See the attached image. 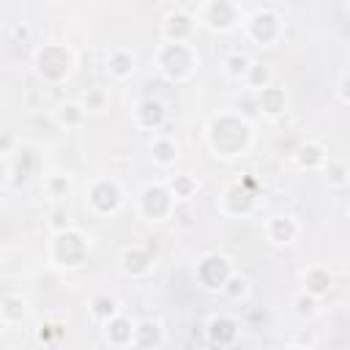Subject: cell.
Wrapping results in <instances>:
<instances>
[{
	"instance_id": "obj_30",
	"label": "cell",
	"mask_w": 350,
	"mask_h": 350,
	"mask_svg": "<svg viewBox=\"0 0 350 350\" xmlns=\"http://www.w3.org/2000/svg\"><path fill=\"white\" fill-rule=\"evenodd\" d=\"M336 93H339V98H342L345 104H350V74H345V77L339 79V88H336Z\"/></svg>"
},
{
	"instance_id": "obj_13",
	"label": "cell",
	"mask_w": 350,
	"mask_h": 350,
	"mask_svg": "<svg viewBox=\"0 0 350 350\" xmlns=\"http://www.w3.org/2000/svg\"><path fill=\"white\" fill-rule=\"evenodd\" d=\"M88 107L82 101H63L57 104V109L52 112V120L57 123V129H82L88 123Z\"/></svg>"
},
{
	"instance_id": "obj_17",
	"label": "cell",
	"mask_w": 350,
	"mask_h": 350,
	"mask_svg": "<svg viewBox=\"0 0 350 350\" xmlns=\"http://www.w3.org/2000/svg\"><path fill=\"white\" fill-rule=\"evenodd\" d=\"M257 107H260L262 115L276 118V115H282V112L287 109V93H284L282 88L268 85V88L260 90V96H257Z\"/></svg>"
},
{
	"instance_id": "obj_25",
	"label": "cell",
	"mask_w": 350,
	"mask_h": 350,
	"mask_svg": "<svg viewBox=\"0 0 350 350\" xmlns=\"http://www.w3.org/2000/svg\"><path fill=\"white\" fill-rule=\"evenodd\" d=\"M90 312H93V317H98L101 323H107L109 317H115V314H118V301H115V298H109V295H98V298H93Z\"/></svg>"
},
{
	"instance_id": "obj_6",
	"label": "cell",
	"mask_w": 350,
	"mask_h": 350,
	"mask_svg": "<svg viewBox=\"0 0 350 350\" xmlns=\"http://www.w3.org/2000/svg\"><path fill=\"white\" fill-rule=\"evenodd\" d=\"M85 205L96 216H112L123 205V189L112 178H93L85 189Z\"/></svg>"
},
{
	"instance_id": "obj_16",
	"label": "cell",
	"mask_w": 350,
	"mask_h": 350,
	"mask_svg": "<svg viewBox=\"0 0 350 350\" xmlns=\"http://www.w3.org/2000/svg\"><path fill=\"white\" fill-rule=\"evenodd\" d=\"M295 164L301 170H323L328 164V153L320 142H301L295 150Z\"/></svg>"
},
{
	"instance_id": "obj_11",
	"label": "cell",
	"mask_w": 350,
	"mask_h": 350,
	"mask_svg": "<svg viewBox=\"0 0 350 350\" xmlns=\"http://www.w3.org/2000/svg\"><path fill=\"white\" fill-rule=\"evenodd\" d=\"M265 235L276 246H290L301 235V221L295 216H290V213H276V216H271L265 221Z\"/></svg>"
},
{
	"instance_id": "obj_22",
	"label": "cell",
	"mask_w": 350,
	"mask_h": 350,
	"mask_svg": "<svg viewBox=\"0 0 350 350\" xmlns=\"http://www.w3.org/2000/svg\"><path fill=\"white\" fill-rule=\"evenodd\" d=\"M271 79H273V74H271V68L265 66V63H252V68H249V77H246V85L252 88V90H262V88H268L271 85Z\"/></svg>"
},
{
	"instance_id": "obj_10",
	"label": "cell",
	"mask_w": 350,
	"mask_h": 350,
	"mask_svg": "<svg viewBox=\"0 0 350 350\" xmlns=\"http://www.w3.org/2000/svg\"><path fill=\"white\" fill-rule=\"evenodd\" d=\"M164 118H167V109L159 98H142L131 109V123L142 131H159L164 126Z\"/></svg>"
},
{
	"instance_id": "obj_14",
	"label": "cell",
	"mask_w": 350,
	"mask_h": 350,
	"mask_svg": "<svg viewBox=\"0 0 350 350\" xmlns=\"http://www.w3.org/2000/svg\"><path fill=\"white\" fill-rule=\"evenodd\" d=\"M148 150H150V161H153L156 167H161V170H167V167H172V164L178 161V142H175L172 137L161 134V131L153 134Z\"/></svg>"
},
{
	"instance_id": "obj_21",
	"label": "cell",
	"mask_w": 350,
	"mask_h": 350,
	"mask_svg": "<svg viewBox=\"0 0 350 350\" xmlns=\"http://www.w3.org/2000/svg\"><path fill=\"white\" fill-rule=\"evenodd\" d=\"M22 314H25V301H22L19 295L8 293V295L3 298V306H0L3 325H14V323H19V320H22Z\"/></svg>"
},
{
	"instance_id": "obj_18",
	"label": "cell",
	"mask_w": 350,
	"mask_h": 350,
	"mask_svg": "<svg viewBox=\"0 0 350 350\" xmlns=\"http://www.w3.org/2000/svg\"><path fill=\"white\" fill-rule=\"evenodd\" d=\"M252 57L249 55H243V52H230L224 60H221V71H224V77H230V79H243L246 82V77H249V68H252Z\"/></svg>"
},
{
	"instance_id": "obj_4",
	"label": "cell",
	"mask_w": 350,
	"mask_h": 350,
	"mask_svg": "<svg viewBox=\"0 0 350 350\" xmlns=\"http://www.w3.org/2000/svg\"><path fill=\"white\" fill-rule=\"evenodd\" d=\"M88 254H90V241L77 227H66L60 232H52L49 260L55 265H60V268H82Z\"/></svg>"
},
{
	"instance_id": "obj_3",
	"label": "cell",
	"mask_w": 350,
	"mask_h": 350,
	"mask_svg": "<svg viewBox=\"0 0 350 350\" xmlns=\"http://www.w3.org/2000/svg\"><path fill=\"white\" fill-rule=\"evenodd\" d=\"M175 202L178 197L172 194V189L167 183H148L137 191V200H134V208H137V216L142 221H167L172 213H175Z\"/></svg>"
},
{
	"instance_id": "obj_9",
	"label": "cell",
	"mask_w": 350,
	"mask_h": 350,
	"mask_svg": "<svg viewBox=\"0 0 350 350\" xmlns=\"http://www.w3.org/2000/svg\"><path fill=\"white\" fill-rule=\"evenodd\" d=\"M232 273H235L232 260L219 252H211L197 262V279L205 290H221Z\"/></svg>"
},
{
	"instance_id": "obj_8",
	"label": "cell",
	"mask_w": 350,
	"mask_h": 350,
	"mask_svg": "<svg viewBox=\"0 0 350 350\" xmlns=\"http://www.w3.org/2000/svg\"><path fill=\"white\" fill-rule=\"evenodd\" d=\"M243 33L257 46H276V41L284 36V25L273 8H257L252 16L243 19Z\"/></svg>"
},
{
	"instance_id": "obj_5",
	"label": "cell",
	"mask_w": 350,
	"mask_h": 350,
	"mask_svg": "<svg viewBox=\"0 0 350 350\" xmlns=\"http://www.w3.org/2000/svg\"><path fill=\"white\" fill-rule=\"evenodd\" d=\"M33 63H36V71H38V77L44 82L57 85V82H63L71 74V68H74V52L66 44H44V46L36 49Z\"/></svg>"
},
{
	"instance_id": "obj_28",
	"label": "cell",
	"mask_w": 350,
	"mask_h": 350,
	"mask_svg": "<svg viewBox=\"0 0 350 350\" xmlns=\"http://www.w3.org/2000/svg\"><path fill=\"white\" fill-rule=\"evenodd\" d=\"M66 227H71L68 213H66L63 208H55V211H52V219H49V230H52V232H60V230H66Z\"/></svg>"
},
{
	"instance_id": "obj_29",
	"label": "cell",
	"mask_w": 350,
	"mask_h": 350,
	"mask_svg": "<svg viewBox=\"0 0 350 350\" xmlns=\"http://www.w3.org/2000/svg\"><path fill=\"white\" fill-rule=\"evenodd\" d=\"M88 109H104V104H107V96H104V90H90L88 96H85V101H82Z\"/></svg>"
},
{
	"instance_id": "obj_12",
	"label": "cell",
	"mask_w": 350,
	"mask_h": 350,
	"mask_svg": "<svg viewBox=\"0 0 350 350\" xmlns=\"http://www.w3.org/2000/svg\"><path fill=\"white\" fill-rule=\"evenodd\" d=\"M197 25H200L197 16H191L186 11H170L161 22V36H164V41H191Z\"/></svg>"
},
{
	"instance_id": "obj_19",
	"label": "cell",
	"mask_w": 350,
	"mask_h": 350,
	"mask_svg": "<svg viewBox=\"0 0 350 350\" xmlns=\"http://www.w3.org/2000/svg\"><path fill=\"white\" fill-rule=\"evenodd\" d=\"M331 273H328V268H323V265H312L309 271H304V290L306 293H312V295H323V293H328L331 290Z\"/></svg>"
},
{
	"instance_id": "obj_2",
	"label": "cell",
	"mask_w": 350,
	"mask_h": 350,
	"mask_svg": "<svg viewBox=\"0 0 350 350\" xmlns=\"http://www.w3.org/2000/svg\"><path fill=\"white\" fill-rule=\"evenodd\" d=\"M197 63H200V57H197V49L191 46V41H161L153 55V66L170 82H186L194 74Z\"/></svg>"
},
{
	"instance_id": "obj_15",
	"label": "cell",
	"mask_w": 350,
	"mask_h": 350,
	"mask_svg": "<svg viewBox=\"0 0 350 350\" xmlns=\"http://www.w3.org/2000/svg\"><path fill=\"white\" fill-rule=\"evenodd\" d=\"M137 71V57L131 49H123V46H115L107 57V74L115 79V82H123L129 79L131 74Z\"/></svg>"
},
{
	"instance_id": "obj_1",
	"label": "cell",
	"mask_w": 350,
	"mask_h": 350,
	"mask_svg": "<svg viewBox=\"0 0 350 350\" xmlns=\"http://www.w3.org/2000/svg\"><path fill=\"white\" fill-rule=\"evenodd\" d=\"M208 145L213 150V156L219 159H235L243 156L252 145V123L243 115L235 112H219L211 118L208 129H205Z\"/></svg>"
},
{
	"instance_id": "obj_31",
	"label": "cell",
	"mask_w": 350,
	"mask_h": 350,
	"mask_svg": "<svg viewBox=\"0 0 350 350\" xmlns=\"http://www.w3.org/2000/svg\"><path fill=\"white\" fill-rule=\"evenodd\" d=\"M347 219H350V205H347Z\"/></svg>"
},
{
	"instance_id": "obj_32",
	"label": "cell",
	"mask_w": 350,
	"mask_h": 350,
	"mask_svg": "<svg viewBox=\"0 0 350 350\" xmlns=\"http://www.w3.org/2000/svg\"><path fill=\"white\" fill-rule=\"evenodd\" d=\"M347 11H350V0H347Z\"/></svg>"
},
{
	"instance_id": "obj_24",
	"label": "cell",
	"mask_w": 350,
	"mask_h": 350,
	"mask_svg": "<svg viewBox=\"0 0 350 350\" xmlns=\"http://www.w3.org/2000/svg\"><path fill=\"white\" fill-rule=\"evenodd\" d=\"M323 172H325L328 186H334V189H342V186L350 180V172H347V167H345L342 161H331V159H328V164L323 167Z\"/></svg>"
},
{
	"instance_id": "obj_7",
	"label": "cell",
	"mask_w": 350,
	"mask_h": 350,
	"mask_svg": "<svg viewBox=\"0 0 350 350\" xmlns=\"http://www.w3.org/2000/svg\"><path fill=\"white\" fill-rule=\"evenodd\" d=\"M194 16L200 25H205L213 33H230L238 25H243V14L235 5V0H202Z\"/></svg>"
},
{
	"instance_id": "obj_23",
	"label": "cell",
	"mask_w": 350,
	"mask_h": 350,
	"mask_svg": "<svg viewBox=\"0 0 350 350\" xmlns=\"http://www.w3.org/2000/svg\"><path fill=\"white\" fill-rule=\"evenodd\" d=\"M167 186L172 189V194H175L178 200H191V197L197 194V180H194L191 175H175Z\"/></svg>"
},
{
	"instance_id": "obj_20",
	"label": "cell",
	"mask_w": 350,
	"mask_h": 350,
	"mask_svg": "<svg viewBox=\"0 0 350 350\" xmlns=\"http://www.w3.org/2000/svg\"><path fill=\"white\" fill-rule=\"evenodd\" d=\"M71 189H74V183H71V175H66V172H52L44 178V191L52 200H66L71 194Z\"/></svg>"
},
{
	"instance_id": "obj_27",
	"label": "cell",
	"mask_w": 350,
	"mask_h": 350,
	"mask_svg": "<svg viewBox=\"0 0 350 350\" xmlns=\"http://www.w3.org/2000/svg\"><path fill=\"white\" fill-rule=\"evenodd\" d=\"M246 290H249V282H246L243 276H238V273H232V276L227 279V284L221 287V293H224V295H232V298L243 295Z\"/></svg>"
},
{
	"instance_id": "obj_26",
	"label": "cell",
	"mask_w": 350,
	"mask_h": 350,
	"mask_svg": "<svg viewBox=\"0 0 350 350\" xmlns=\"http://www.w3.org/2000/svg\"><path fill=\"white\" fill-rule=\"evenodd\" d=\"M295 312L301 314V317H312L314 312H317V295H312V293H301L298 298H295Z\"/></svg>"
}]
</instances>
